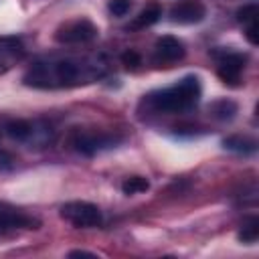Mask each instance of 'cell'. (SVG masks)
Instances as JSON below:
<instances>
[{
	"instance_id": "17",
	"label": "cell",
	"mask_w": 259,
	"mask_h": 259,
	"mask_svg": "<svg viewBox=\"0 0 259 259\" xmlns=\"http://www.w3.org/2000/svg\"><path fill=\"white\" fill-rule=\"evenodd\" d=\"M132 8V0H109V12L113 16H125Z\"/></svg>"
},
{
	"instance_id": "10",
	"label": "cell",
	"mask_w": 259,
	"mask_h": 259,
	"mask_svg": "<svg viewBox=\"0 0 259 259\" xmlns=\"http://www.w3.org/2000/svg\"><path fill=\"white\" fill-rule=\"evenodd\" d=\"M204 16H206V8L200 0H182L174 4L170 10L172 22H178V24H194V22H200Z\"/></svg>"
},
{
	"instance_id": "15",
	"label": "cell",
	"mask_w": 259,
	"mask_h": 259,
	"mask_svg": "<svg viewBox=\"0 0 259 259\" xmlns=\"http://www.w3.org/2000/svg\"><path fill=\"white\" fill-rule=\"evenodd\" d=\"M257 237H259V219L257 217H251V219H247V223L239 231V241H243V243H255Z\"/></svg>"
},
{
	"instance_id": "13",
	"label": "cell",
	"mask_w": 259,
	"mask_h": 259,
	"mask_svg": "<svg viewBox=\"0 0 259 259\" xmlns=\"http://www.w3.org/2000/svg\"><path fill=\"white\" fill-rule=\"evenodd\" d=\"M4 130L14 140H26L32 134V123L30 121H24V119H12V121H8L4 125Z\"/></svg>"
},
{
	"instance_id": "21",
	"label": "cell",
	"mask_w": 259,
	"mask_h": 259,
	"mask_svg": "<svg viewBox=\"0 0 259 259\" xmlns=\"http://www.w3.org/2000/svg\"><path fill=\"white\" fill-rule=\"evenodd\" d=\"M12 164H14V158L6 152H0V170H8L12 168Z\"/></svg>"
},
{
	"instance_id": "5",
	"label": "cell",
	"mask_w": 259,
	"mask_h": 259,
	"mask_svg": "<svg viewBox=\"0 0 259 259\" xmlns=\"http://www.w3.org/2000/svg\"><path fill=\"white\" fill-rule=\"evenodd\" d=\"M97 32H99L97 26L89 18H75V20L63 22L55 30V40L61 45H81V42L93 40Z\"/></svg>"
},
{
	"instance_id": "4",
	"label": "cell",
	"mask_w": 259,
	"mask_h": 259,
	"mask_svg": "<svg viewBox=\"0 0 259 259\" xmlns=\"http://www.w3.org/2000/svg\"><path fill=\"white\" fill-rule=\"evenodd\" d=\"M61 217L77 227V229H91V227H99L103 217H101V210L91 204V202H85V200H71V202H65L61 206Z\"/></svg>"
},
{
	"instance_id": "8",
	"label": "cell",
	"mask_w": 259,
	"mask_h": 259,
	"mask_svg": "<svg viewBox=\"0 0 259 259\" xmlns=\"http://www.w3.org/2000/svg\"><path fill=\"white\" fill-rule=\"evenodd\" d=\"M24 45L14 34L0 36V75L8 73L12 67H16L24 59Z\"/></svg>"
},
{
	"instance_id": "18",
	"label": "cell",
	"mask_w": 259,
	"mask_h": 259,
	"mask_svg": "<svg viewBox=\"0 0 259 259\" xmlns=\"http://www.w3.org/2000/svg\"><path fill=\"white\" fill-rule=\"evenodd\" d=\"M257 16H259V8H257V4H249V6H243L239 12H237V18L241 20V22H251V20H257Z\"/></svg>"
},
{
	"instance_id": "7",
	"label": "cell",
	"mask_w": 259,
	"mask_h": 259,
	"mask_svg": "<svg viewBox=\"0 0 259 259\" xmlns=\"http://www.w3.org/2000/svg\"><path fill=\"white\" fill-rule=\"evenodd\" d=\"M186 49L182 45V40H178L176 36H160L156 40V47H154V55H152V63L158 65V67H168L176 61H180L184 57Z\"/></svg>"
},
{
	"instance_id": "2",
	"label": "cell",
	"mask_w": 259,
	"mask_h": 259,
	"mask_svg": "<svg viewBox=\"0 0 259 259\" xmlns=\"http://www.w3.org/2000/svg\"><path fill=\"white\" fill-rule=\"evenodd\" d=\"M200 99V81L194 75H188L176 81L170 87L152 91L144 103L156 113H184L190 111Z\"/></svg>"
},
{
	"instance_id": "19",
	"label": "cell",
	"mask_w": 259,
	"mask_h": 259,
	"mask_svg": "<svg viewBox=\"0 0 259 259\" xmlns=\"http://www.w3.org/2000/svg\"><path fill=\"white\" fill-rule=\"evenodd\" d=\"M257 30H259V26H257V20H251V22H247L245 34H247V38H249V42H251V45H257V42H259V34H257Z\"/></svg>"
},
{
	"instance_id": "22",
	"label": "cell",
	"mask_w": 259,
	"mask_h": 259,
	"mask_svg": "<svg viewBox=\"0 0 259 259\" xmlns=\"http://www.w3.org/2000/svg\"><path fill=\"white\" fill-rule=\"evenodd\" d=\"M69 257H95V253H89V251H71Z\"/></svg>"
},
{
	"instance_id": "9",
	"label": "cell",
	"mask_w": 259,
	"mask_h": 259,
	"mask_svg": "<svg viewBox=\"0 0 259 259\" xmlns=\"http://www.w3.org/2000/svg\"><path fill=\"white\" fill-rule=\"evenodd\" d=\"M38 221L24 210L0 200V229H36Z\"/></svg>"
},
{
	"instance_id": "14",
	"label": "cell",
	"mask_w": 259,
	"mask_h": 259,
	"mask_svg": "<svg viewBox=\"0 0 259 259\" xmlns=\"http://www.w3.org/2000/svg\"><path fill=\"white\" fill-rule=\"evenodd\" d=\"M148 188H150V182L144 176H130L121 182L123 194H140V192H146Z\"/></svg>"
},
{
	"instance_id": "12",
	"label": "cell",
	"mask_w": 259,
	"mask_h": 259,
	"mask_svg": "<svg viewBox=\"0 0 259 259\" xmlns=\"http://www.w3.org/2000/svg\"><path fill=\"white\" fill-rule=\"evenodd\" d=\"M223 146L227 150H233V152H239V154H251L257 150V142L251 140V138H243V136H231L223 142Z\"/></svg>"
},
{
	"instance_id": "20",
	"label": "cell",
	"mask_w": 259,
	"mask_h": 259,
	"mask_svg": "<svg viewBox=\"0 0 259 259\" xmlns=\"http://www.w3.org/2000/svg\"><path fill=\"white\" fill-rule=\"evenodd\" d=\"M121 61H123L125 67H138L140 65V55L136 51H125L121 55Z\"/></svg>"
},
{
	"instance_id": "1",
	"label": "cell",
	"mask_w": 259,
	"mask_h": 259,
	"mask_svg": "<svg viewBox=\"0 0 259 259\" xmlns=\"http://www.w3.org/2000/svg\"><path fill=\"white\" fill-rule=\"evenodd\" d=\"M103 75V65L89 59H40L34 61L26 73L24 83L36 89H57V87H75L81 83H91Z\"/></svg>"
},
{
	"instance_id": "16",
	"label": "cell",
	"mask_w": 259,
	"mask_h": 259,
	"mask_svg": "<svg viewBox=\"0 0 259 259\" xmlns=\"http://www.w3.org/2000/svg\"><path fill=\"white\" fill-rule=\"evenodd\" d=\"M210 111H212V115H214L217 119H231V117H235V113H237V105H235L233 101L223 99V101H217V103L210 107Z\"/></svg>"
},
{
	"instance_id": "11",
	"label": "cell",
	"mask_w": 259,
	"mask_h": 259,
	"mask_svg": "<svg viewBox=\"0 0 259 259\" xmlns=\"http://www.w3.org/2000/svg\"><path fill=\"white\" fill-rule=\"evenodd\" d=\"M162 16V8L158 6V4H150V6H146L134 20H132V24H130V28L132 30H142V28H148V26H152V24H156L158 22V18Z\"/></svg>"
},
{
	"instance_id": "3",
	"label": "cell",
	"mask_w": 259,
	"mask_h": 259,
	"mask_svg": "<svg viewBox=\"0 0 259 259\" xmlns=\"http://www.w3.org/2000/svg\"><path fill=\"white\" fill-rule=\"evenodd\" d=\"M119 142H121V136L109 134V132H97V130H77L71 136V146L85 156H93L97 152L115 148Z\"/></svg>"
},
{
	"instance_id": "6",
	"label": "cell",
	"mask_w": 259,
	"mask_h": 259,
	"mask_svg": "<svg viewBox=\"0 0 259 259\" xmlns=\"http://www.w3.org/2000/svg\"><path fill=\"white\" fill-rule=\"evenodd\" d=\"M245 69V55L225 51L217 55V75L227 85H237L241 81V73Z\"/></svg>"
}]
</instances>
